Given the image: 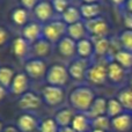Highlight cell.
<instances>
[{"mask_svg":"<svg viewBox=\"0 0 132 132\" xmlns=\"http://www.w3.org/2000/svg\"><path fill=\"white\" fill-rule=\"evenodd\" d=\"M94 100H95V94L87 86L75 87L72 89L68 96L71 107L78 112H85V114L88 112Z\"/></svg>","mask_w":132,"mask_h":132,"instance_id":"6da1fadb","label":"cell"},{"mask_svg":"<svg viewBox=\"0 0 132 132\" xmlns=\"http://www.w3.org/2000/svg\"><path fill=\"white\" fill-rule=\"evenodd\" d=\"M67 34V24L63 20H52L43 26L42 37L50 43H58Z\"/></svg>","mask_w":132,"mask_h":132,"instance_id":"7a4b0ae2","label":"cell"},{"mask_svg":"<svg viewBox=\"0 0 132 132\" xmlns=\"http://www.w3.org/2000/svg\"><path fill=\"white\" fill-rule=\"evenodd\" d=\"M45 79L48 85L57 87H64L67 85L70 80V74H68L67 67H65L62 64H55L50 68H48Z\"/></svg>","mask_w":132,"mask_h":132,"instance_id":"3957f363","label":"cell"},{"mask_svg":"<svg viewBox=\"0 0 132 132\" xmlns=\"http://www.w3.org/2000/svg\"><path fill=\"white\" fill-rule=\"evenodd\" d=\"M85 24H86L87 32L90 34L92 39L107 37L108 32H109V24H108L107 20L102 16H98V18L89 21H85Z\"/></svg>","mask_w":132,"mask_h":132,"instance_id":"277c9868","label":"cell"},{"mask_svg":"<svg viewBox=\"0 0 132 132\" xmlns=\"http://www.w3.org/2000/svg\"><path fill=\"white\" fill-rule=\"evenodd\" d=\"M86 79L95 86H102L108 80L107 65L102 63H96L89 66L86 73Z\"/></svg>","mask_w":132,"mask_h":132,"instance_id":"5b68a950","label":"cell"},{"mask_svg":"<svg viewBox=\"0 0 132 132\" xmlns=\"http://www.w3.org/2000/svg\"><path fill=\"white\" fill-rule=\"evenodd\" d=\"M65 97V92L63 87L46 85L42 90V98L50 107H57L63 103Z\"/></svg>","mask_w":132,"mask_h":132,"instance_id":"8992f818","label":"cell"},{"mask_svg":"<svg viewBox=\"0 0 132 132\" xmlns=\"http://www.w3.org/2000/svg\"><path fill=\"white\" fill-rule=\"evenodd\" d=\"M46 72H48L46 64L42 59L32 58V59L27 60L24 64V73L32 79H41L45 77Z\"/></svg>","mask_w":132,"mask_h":132,"instance_id":"52a82bcc","label":"cell"},{"mask_svg":"<svg viewBox=\"0 0 132 132\" xmlns=\"http://www.w3.org/2000/svg\"><path fill=\"white\" fill-rule=\"evenodd\" d=\"M55 13L56 12L52 7V4H51V1H48V0H41L34 8V14L39 22L48 23L50 21H52Z\"/></svg>","mask_w":132,"mask_h":132,"instance_id":"ba28073f","label":"cell"},{"mask_svg":"<svg viewBox=\"0 0 132 132\" xmlns=\"http://www.w3.org/2000/svg\"><path fill=\"white\" fill-rule=\"evenodd\" d=\"M42 100L37 94H35L34 92H29L24 93L23 95L20 96L19 98L18 105L21 110L24 111H30V110H36L41 107Z\"/></svg>","mask_w":132,"mask_h":132,"instance_id":"9c48e42d","label":"cell"},{"mask_svg":"<svg viewBox=\"0 0 132 132\" xmlns=\"http://www.w3.org/2000/svg\"><path fill=\"white\" fill-rule=\"evenodd\" d=\"M16 128L20 132H35L38 130L39 122L34 115L26 112L18 117L16 119Z\"/></svg>","mask_w":132,"mask_h":132,"instance_id":"30bf717a","label":"cell"},{"mask_svg":"<svg viewBox=\"0 0 132 132\" xmlns=\"http://www.w3.org/2000/svg\"><path fill=\"white\" fill-rule=\"evenodd\" d=\"M28 90H29V77L24 72L16 73L13 79V82L9 87V92L13 95L21 96L24 93H27Z\"/></svg>","mask_w":132,"mask_h":132,"instance_id":"8fae6325","label":"cell"},{"mask_svg":"<svg viewBox=\"0 0 132 132\" xmlns=\"http://www.w3.org/2000/svg\"><path fill=\"white\" fill-rule=\"evenodd\" d=\"M34 55V58L37 59H45V58L50 57L52 53V43L46 41L45 38H39L38 41L34 42L31 44V50H30Z\"/></svg>","mask_w":132,"mask_h":132,"instance_id":"7c38bea8","label":"cell"},{"mask_svg":"<svg viewBox=\"0 0 132 132\" xmlns=\"http://www.w3.org/2000/svg\"><path fill=\"white\" fill-rule=\"evenodd\" d=\"M42 31H43V26H41L39 22H29L22 27V37L27 39L30 44L38 41L42 38Z\"/></svg>","mask_w":132,"mask_h":132,"instance_id":"4fadbf2b","label":"cell"},{"mask_svg":"<svg viewBox=\"0 0 132 132\" xmlns=\"http://www.w3.org/2000/svg\"><path fill=\"white\" fill-rule=\"evenodd\" d=\"M57 50L64 58H72L77 53V42L66 35L57 43Z\"/></svg>","mask_w":132,"mask_h":132,"instance_id":"5bb4252c","label":"cell"},{"mask_svg":"<svg viewBox=\"0 0 132 132\" xmlns=\"http://www.w3.org/2000/svg\"><path fill=\"white\" fill-rule=\"evenodd\" d=\"M31 50V45L30 43L24 39L22 36H19L14 38L12 42V52L18 59H23L28 56V53Z\"/></svg>","mask_w":132,"mask_h":132,"instance_id":"9a60e30c","label":"cell"},{"mask_svg":"<svg viewBox=\"0 0 132 132\" xmlns=\"http://www.w3.org/2000/svg\"><path fill=\"white\" fill-rule=\"evenodd\" d=\"M107 72H108V80L112 84H121L125 79V68H123L115 60L110 62L107 65Z\"/></svg>","mask_w":132,"mask_h":132,"instance_id":"2e32d148","label":"cell"},{"mask_svg":"<svg viewBox=\"0 0 132 132\" xmlns=\"http://www.w3.org/2000/svg\"><path fill=\"white\" fill-rule=\"evenodd\" d=\"M111 126L117 132H128L132 129V115L130 112H123L119 116L111 119Z\"/></svg>","mask_w":132,"mask_h":132,"instance_id":"e0dca14e","label":"cell"},{"mask_svg":"<svg viewBox=\"0 0 132 132\" xmlns=\"http://www.w3.org/2000/svg\"><path fill=\"white\" fill-rule=\"evenodd\" d=\"M67 70H68L70 78L80 81L84 78H86V73H87L88 67H87L86 62L84 59H77L71 63L70 66L67 67Z\"/></svg>","mask_w":132,"mask_h":132,"instance_id":"ac0fdd59","label":"cell"},{"mask_svg":"<svg viewBox=\"0 0 132 132\" xmlns=\"http://www.w3.org/2000/svg\"><path fill=\"white\" fill-rule=\"evenodd\" d=\"M90 126H92V119L85 112L75 114L74 117H73L72 124H71V128L75 132H88Z\"/></svg>","mask_w":132,"mask_h":132,"instance_id":"d6986e66","label":"cell"},{"mask_svg":"<svg viewBox=\"0 0 132 132\" xmlns=\"http://www.w3.org/2000/svg\"><path fill=\"white\" fill-rule=\"evenodd\" d=\"M107 103L108 100L105 97H95L94 102L92 103L90 108H89L88 112H87L89 118L94 119L96 117L107 115Z\"/></svg>","mask_w":132,"mask_h":132,"instance_id":"ffe728a7","label":"cell"},{"mask_svg":"<svg viewBox=\"0 0 132 132\" xmlns=\"http://www.w3.org/2000/svg\"><path fill=\"white\" fill-rule=\"evenodd\" d=\"M94 44V53L98 57H105L110 55L112 51V44L108 37H102V38L92 39Z\"/></svg>","mask_w":132,"mask_h":132,"instance_id":"44dd1931","label":"cell"},{"mask_svg":"<svg viewBox=\"0 0 132 132\" xmlns=\"http://www.w3.org/2000/svg\"><path fill=\"white\" fill-rule=\"evenodd\" d=\"M67 35L68 37H71L72 39H74L75 42H79L81 39L86 38L87 35V29H86V24L82 21L75 22L73 24L67 26Z\"/></svg>","mask_w":132,"mask_h":132,"instance_id":"7402d4cb","label":"cell"},{"mask_svg":"<svg viewBox=\"0 0 132 132\" xmlns=\"http://www.w3.org/2000/svg\"><path fill=\"white\" fill-rule=\"evenodd\" d=\"M94 53V44L93 41L89 38H84L81 41L77 42V55L80 57V59H88Z\"/></svg>","mask_w":132,"mask_h":132,"instance_id":"603a6c76","label":"cell"},{"mask_svg":"<svg viewBox=\"0 0 132 132\" xmlns=\"http://www.w3.org/2000/svg\"><path fill=\"white\" fill-rule=\"evenodd\" d=\"M79 9L81 13V18L85 21L96 19L101 14V6L98 4H82Z\"/></svg>","mask_w":132,"mask_h":132,"instance_id":"cb8c5ba5","label":"cell"},{"mask_svg":"<svg viewBox=\"0 0 132 132\" xmlns=\"http://www.w3.org/2000/svg\"><path fill=\"white\" fill-rule=\"evenodd\" d=\"M74 112L72 109L70 108H64V109H60L59 111H57L55 116V121L58 124L59 128H65V126H71L73 121V117H74Z\"/></svg>","mask_w":132,"mask_h":132,"instance_id":"d4e9b609","label":"cell"},{"mask_svg":"<svg viewBox=\"0 0 132 132\" xmlns=\"http://www.w3.org/2000/svg\"><path fill=\"white\" fill-rule=\"evenodd\" d=\"M81 13H80V9L77 8L74 6H70L62 14V20L64 21L67 26L73 24L75 22H79L81 21Z\"/></svg>","mask_w":132,"mask_h":132,"instance_id":"484cf974","label":"cell"},{"mask_svg":"<svg viewBox=\"0 0 132 132\" xmlns=\"http://www.w3.org/2000/svg\"><path fill=\"white\" fill-rule=\"evenodd\" d=\"M15 71L9 66H1L0 67V85L4 86L6 89H9L13 79L15 77Z\"/></svg>","mask_w":132,"mask_h":132,"instance_id":"4316f807","label":"cell"},{"mask_svg":"<svg viewBox=\"0 0 132 132\" xmlns=\"http://www.w3.org/2000/svg\"><path fill=\"white\" fill-rule=\"evenodd\" d=\"M12 21L15 23L16 26H21L24 27L28 23V18H29V13L28 9L23 8V7H18L12 12Z\"/></svg>","mask_w":132,"mask_h":132,"instance_id":"83f0119b","label":"cell"},{"mask_svg":"<svg viewBox=\"0 0 132 132\" xmlns=\"http://www.w3.org/2000/svg\"><path fill=\"white\" fill-rule=\"evenodd\" d=\"M124 112V108L118 101V98H110L107 103V116L109 118H115Z\"/></svg>","mask_w":132,"mask_h":132,"instance_id":"f1b7e54d","label":"cell"},{"mask_svg":"<svg viewBox=\"0 0 132 132\" xmlns=\"http://www.w3.org/2000/svg\"><path fill=\"white\" fill-rule=\"evenodd\" d=\"M114 60L125 70L132 68V52L130 51L123 50V49L117 51V53L114 56Z\"/></svg>","mask_w":132,"mask_h":132,"instance_id":"f546056e","label":"cell"},{"mask_svg":"<svg viewBox=\"0 0 132 132\" xmlns=\"http://www.w3.org/2000/svg\"><path fill=\"white\" fill-rule=\"evenodd\" d=\"M117 98L123 105L124 110L132 111V89L131 88H125L122 89L117 95Z\"/></svg>","mask_w":132,"mask_h":132,"instance_id":"4dcf8cb0","label":"cell"},{"mask_svg":"<svg viewBox=\"0 0 132 132\" xmlns=\"http://www.w3.org/2000/svg\"><path fill=\"white\" fill-rule=\"evenodd\" d=\"M111 126V119L104 115V116H100L96 118L92 119V128L97 129V130H103L107 132L109 130V128Z\"/></svg>","mask_w":132,"mask_h":132,"instance_id":"1f68e13d","label":"cell"},{"mask_svg":"<svg viewBox=\"0 0 132 132\" xmlns=\"http://www.w3.org/2000/svg\"><path fill=\"white\" fill-rule=\"evenodd\" d=\"M39 132H58L59 126L56 123L55 118H45L39 123Z\"/></svg>","mask_w":132,"mask_h":132,"instance_id":"d6a6232c","label":"cell"},{"mask_svg":"<svg viewBox=\"0 0 132 132\" xmlns=\"http://www.w3.org/2000/svg\"><path fill=\"white\" fill-rule=\"evenodd\" d=\"M119 43L123 50L132 52V30L125 29L124 31H122V34L119 35Z\"/></svg>","mask_w":132,"mask_h":132,"instance_id":"836d02e7","label":"cell"},{"mask_svg":"<svg viewBox=\"0 0 132 132\" xmlns=\"http://www.w3.org/2000/svg\"><path fill=\"white\" fill-rule=\"evenodd\" d=\"M51 4H52L55 12L58 14H63L70 7L68 0H51Z\"/></svg>","mask_w":132,"mask_h":132,"instance_id":"e575fe53","label":"cell"},{"mask_svg":"<svg viewBox=\"0 0 132 132\" xmlns=\"http://www.w3.org/2000/svg\"><path fill=\"white\" fill-rule=\"evenodd\" d=\"M8 38H9V34L7 31V29L0 26V48L4 46L8 42Z\"/></svg>","mask_w":132,"mask_h":132,"instance_id":"d590c367","label":"cell"},{"mask_svg":"<svg viewBox=\"0 0 132 132\" xmlns=\"http://www.w3.org/2000/svg\"><path fill=\"white\" fill-rule=\"evenodd\" d=\"M39 1H41V0H20L22 7L28 9V11H29V9H34Z\"/></svg>","mask_w":132,"mask_h":132,"instance_id":"8d00e7d4","label":"cell"},{"mask_svg":"<svg viewBox=\"0 0 132 132\" xmlns=\"http://www.w3.org/2000/svg\"><path fill=\"white\" fill-rule=\"evenodd\" d=\"M123 22H124V26L126 27L128 30H132V14L131 13H128L126 12L123 16Z\"/></svg>","mask_w":132,"mask_h":132,"instance_id":"74e56055","label":"cell"},{"mask_svg":"<svg viewBox=\"0 0 132 132\" xmlns=\"http://www.w3.org/2000/svg\"><path fill=\"white\" fill-rule=\"evenodd\" d=\"M2 132H20V131H19V129L14 125H7L4 128Z\"/></svg>","mask_w":132,"mask_h":132,"instance_id":"f35d334b","label":"cell"},{"mask_svg":"<svg viewBox=\"0 0 132 132\" xmlns=\"http://www.w3.org/2000/svg\"><path fill=\"white\" fill-rule=\"evenodd\" d=\"M6 95H7V89L5 88L4 86L0 85V101L4 100V98L6 97Z\"/></svg>","mask_w":132,"mask_h":132,"instance_id":"ab89813d","label":"cell"},{"mask_svg":"<svg viewBox=\"0 0 132 132\" xmlns=\"http://www.w3.org/2000/svg\"><path fill=\"white\" fill-rule=\"evenodd\" d=\"M125 6H126V12L132 14V0H128L125 2Z\"/></svg>","mask_w":132,"mask_h":132,"instance_id":"60d3db41","label":"cell"},{"mask_svg":"<svg viewBox=\"0 0 132 132\" xmlns=\"http://www.w3.org/2000/svg\"><path fill=\"white\" fill-rule=\"evenodd\" d=\"M58 132H75L71 126H65V128H59Z\"/></svg>","mask_w":132,"mask_h":132,"instance_id":"b9f144b4","label":"cell"},{"mask_svg":"<svg viewBox=\"0 0 132 132\" xmlns=\"http://www.w3.org/2000/svg\"><path fill=\"white\" fill-rule=\"evenodd\" d=\"M110 1H111L114 5H117V6H121V5L125 4V2L128 1V0H110Z\"/></svg>","mask_w":132,"mask_h":132,"instance_id":"7bdbcfd3","label":"cell"},{"mask_svg":"<svg viewBox=\"0 0 132 132\" xmlns=\"http://www.w3.org/2000/svg\"><path fill=\"white\" fill-rule=\"evenodd\" d=\"M100 0H82L84 4H97Z\"/></svg>","mask_w":132,"mask_h":132,"instance_id":"ee69618b","label":"cell"},{"mask_svg":"<svg viewBox=\"0 0 132 132\" xmlns=\"http://www.w3.org/2000/svg\"><path fill=\"white\" fill-rule=\"evenodd\" d=\"M4 128H5V126H4V123H2V121L0 119V132H2V130H4Z\"/></svg>","mask_w":132,"mask_h":132,"instance_id":"f6af8a7d","label":"cell"},{"mask_svg":"<svg viewBox=\"0 0 132 132\" xmlns=\"http://www.w3.org/2000/svg\"><path fill=\"white\" fill-rule=\"evenodd\" d=\"M90 132H105V131H103V130H97V129H93Z\"/></svg>","mask_w":132,"mask_h":132,"instance_id":"bcb514c9","label":"cell"},{"mask_svg":"<svg viewBox=\"0 0 132 132\" xmlns=\"http://www.w3.org/2000/svg\"><path fill=\"white\" fill-rule=\"evenodd\" d=\"M131 89H132V82H131Z\"/></svg>","mask_w":132,"mask_h":132,"instance_id":"7dc6e473","label":"cell"}]
</instances>
